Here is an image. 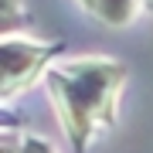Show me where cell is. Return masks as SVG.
Wrapping results in <instances>:
<instances>
[{"label":"cell","instance_id":"cell-1","mask_svg":"<svg viewBox=\"0 0 153 153\" xmlns=\"http://www.w3.org/2000/svg\"><path fill=\"white\" fill-rule=\"evenodd\" d=\"M51 99L58 102L65 129L71 136L75 153L85 150V136L95 116L109 119V99L123 82V65L116 61H75V65H55L44 75Z\"/></svg>","mask_w":153,"mask_h":153},{"label":"cell","instance_id":"cell-2","mask_svg":"<svg viewBox=\"0 0 153 153\" xmlns=\"http://www.w3.org/2000/svg\"><path fill=\"white\" fill-rule=\"evenodd\" d=\"M55 51H61L58 44H38V41H24V38H7L0 55H4V95L10 99L14 92H21L31 82V75L48 61Z\"/></svg>","mask_w":153,"mask_h":153},{"label":"cell","instance_id":"cell-3","mask_svg":"<svg viewBox=\"0 0 153 153\" xmlns=\"http://www.w3.org/2000/svg\"><path fill=\"white\" fill-rule=\"evenodd\" d=\"M95 10L109 24H126L133 17V10H136V4L133 0H95Z\"/></svg>","mask_w":153,"mask_h":153},{"label":"cell","instance_id":"cell-4","mask_svg":"<svg viewBox=\"0 0 153 153\" xmlns=\"http://www.w3.org/2000/svg\"><path fill=\"white\" fill-rule=\"evenodd\" d=\"M4 4H7V17H4V31H10V34H14V31H17V21H14V17L21 14V0H4ZM21 17H24V14H21Z\"/></svg>","mask_w":153,"mask_h":153},{"label":"cell","instance_id":"cell-5","mask_svg":"<svg viewBox=\"0 0 153 153\" xmlns=\"http://www.w3.org/2000/svg\"><path fill=\"white\" fill-rule=\"evenodd\" d=\"M21 153H51V146L41 136H27V140L21 143Z\"/></svg>","mask_w":153,"mask_h":153},{"label":"cell","instance_id":"cell-6","mask_svg":"<svg viewBox=\"0 0 153 153\" xmlns=\"http://www.w3.org/2000/svg\"><path fill=\"white\" fill-rule=\"evenodd\" d=\"M82 7H92V10H95V0H82Z\"/></svg>","mask_w":153,"mask_h":153},{"label":"cell","instance_id":"cell-7","mask_svg":"<svg viewBox=\"0 0 153 153\" xmlns=\"http://www.w3.org/2000/svg\"><path fill=\"white\" fill-rule=\"evenodd\" d=\"M150 7H153V0H150Z\"/></svg>","mask_w":153,"mask_h":153}]
</instances>
